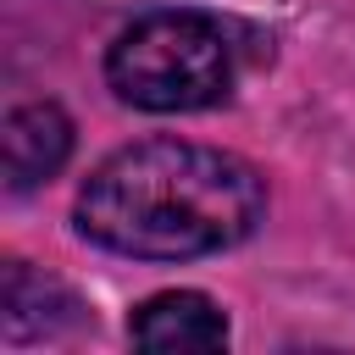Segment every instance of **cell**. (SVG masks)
<instances>
[{
  "mask_svg": "<svg viewBox=\"0 0 355 355\" xmlns=\"http://www.w3.org/2000/svg\"><path fill=\"white\" fill-rule=\"evenodd\" d=\"M233 72L239 55L227 28L200 11L139 17L105 55V83L139 111H205L227 100Z\"/></svg>",
  "mask_w": 355,
  "mask_h": 355,
  "instance_id": "cell-2",
  "label": "cell"
},
{
  "mask_svg": "<svg viewBox=\"0 0 355 355\" xmlns=\"http://www.w3.org/2000/svg\"><path fill=\"white\" fill-rule=\"evenodd\" d=\"M261 216V172L244 155L189 139L128 144L78 189V233L133 261H194L233 250Z\"/></svg>",
  "mask_w": 355,
  "mask_h": 355,
  "instance_id": "cell-1",
  "label": "cell"
},
{
  "mask_svg": "<svg viewBox=\"0 0 355 355\" xmlns=\"http://www.w3.org/2000/svg\"><path fill=\"white\" fill-rule=\"evenodd\" d=\"M0 155H6V189L28 194L39 183H50L67 155H72V122L55 100H28L6 116L0 128Z\"/></svg>",
  "mask_w": 355,
  "mask_h": 355,
  "instance_id": "cell-3",
  "label": "cell"
},
{
  "mask_svg": "<svg viewBox=\"0 0 355 355\" xmlns=\"http://www.w3.org/2000/svg\"><path fill=\"white\" fill-rule=\"evenodd\" d=\"M128 338L150 355H189V349H222L227 344V316L216 311V300L194 294V288H166L155 300H144L128 322Z\"/></svg>",
  "mask_w": 355,
  "mask_h": 355,
  "instance_id": "cell-4",
  "label": "cell"
},
{
  "mask_svg": "<svg viewBox=\"0 0 355 355\" xmlns=\"http://www.w3.org/2000/svg\"><path fill=\"white\" fill-rule=\"evenodd\" d=\"M0 305H6V338H11V344L55 338V333L72 327L78 311H83L55 277L33 272L28 261H11V266H6V294H0Z\"/></svg>",
  "mask_w": 355,
  "mask_h": 355,
  "instance_id": "cell-5",
  "label": "cell"
}]
</instances>
